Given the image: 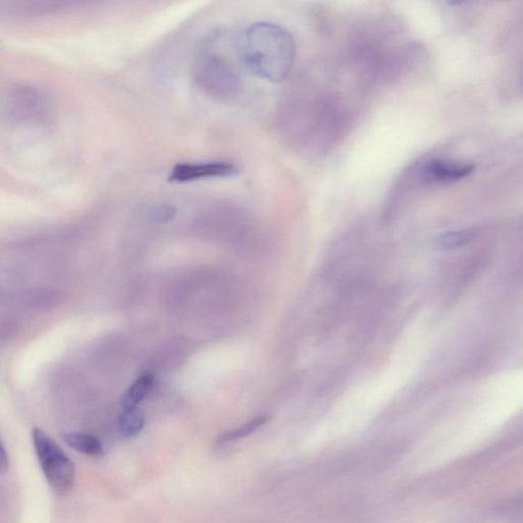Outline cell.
<instances>
[{"label":"cell","instance_id":"3957f363","mask_svg":"<svg viewBox=\"0 0 523 523\" xmlns=\"http://www.w3.org/2000/svg\"><path fill=\"white\" fill-rule=\"evenodd\" d=\"M32 441L48 485L56 493L69 492L76 478V468L68 455L51 437L38 427L32 431Z\"/></svg>","mask_w":523,"mask_h":523},{"label":"cell","instance_id":"8992f818","mask_svg":"<svg viewBox=\"0 0 523 523\" xmlns=\"http://www.w3.org/2000/svg\"><path fill=\"white\" fill-rule=\"evenodd\" d=\"M475 169L469 163L436 159L423 165L420 179L427 186H446L468 177Z\"/></svg>","mask_w":523,"mask_h":523},{"label":"cell","instance_id":"ba28073f","mask_svg":"<svg viewBox=\"0 0 523 523\" xmlns=\"http://www.w3.org/2000/svg\"><path fill=\"white\" fill-rule=\"evenodd\" d=\"M154 381V376L151 373L136 380L121 397L120 403L123 410L136 408L137 405L143 402L152 391Z\"/></svg>","mask_w":523,"mask_h":523},{"label":"cell","instance_id":"9c48e42d","mask_svg":"<svg viewBox=\"0 0 523 523\" xmlns=\"http://www.w3.org/2000/svg\"><path fill=\"white\" fill-rule=\"evenodd\" d=\"M271 420V417L268 414L260 415L250 421L245 423V425L240 426L236 429L226 431V433L221 434L217 439H216V444L218 446H224L235 441L239 438H244L246 437L251 436L256 430H258Z\"/></svg>","mask_w":523,"mask_h":523},{"label":"cell","instance_id":"7a4b0ae2","mask_svg":"<svg viewBox=\"0 0 523 523\" xmlns=\"http://www.w3.org/2000/svg\"><path fill=\"white\" fill-rule=\"evenodd\" d=\"M194 78L203 93L223 101L236 97L242 88V78L236 65L212 48L204 49L197 55Z\"/></svg>","mask_w":523,"mask_h":523},{"label":"cell","instance_id":"52a82bcc","mask_svg":"<svg viewBox=\"0 0 523 523\" xmlns=\"http://www.w3.org/2000/svg\"><path fill=\"white\" fill-rule=\"evenodd\" d=\"M64 441L72 449L89 458H102L105 456L104 446L99 439L85 433H68L64 435Z\"/></svg>","mask_w":523,"mask_h":523},{"label":"cell","instance_id":"6da1fadb","mask_svg":"<svg viewBox=\"0 0 523 523\" xmlns=\"http://www.w3.org/2000/svg\"><path fill=\"white\" fill-rule=\"evenodd\" d=\"M237 54L256 77L272 83L285 81L296 59V44L284 27L273 23H256L240 36Z\"/></svg>","mask_w":523,"mask_h":523},{"label":"cell","instance_id":"4fadbf2b","mask_svg":"<svg viewBox=\"0 0 523 523\" xmlns=\"http://www.w3.org/2000/svg\"><path fill=\"white\" fill-rule=\"evenodd\" d=\"M8 465H10L8 455L3 443L0 442V472H5L8 469Z\"/></svg>","mask_w":523,"mask_h":523},{"label":"cell","instance_id":"8fae6325","mask_svg":"<svg viewBox=\"0 0 523 523\" xmlns=\"http://www.w3.org/2000/svg\"><path fill=\"white\" fill-rule=\"evenodd\" d=\"M473 237L475 231L472 229L446 232L436 238L435 245L439 250L450 251L468 245Z\"/></svg>","mask_w":523,"mask_h":523},{"label":"cell","instance_id":"7c38bea8","mask_svg":"<svg viewBox=\"0 0 523 523\" xmlns=\"http://www.w3.org/2000/svg\"><path fill=\"white\" fill-rule=\"evenodd\" d=\"M176 210L170 205H160L154 207L151 217L156 222H168L176 217Z\"/></svg>","mask_w":523,"mask_h":523},{"label":"cell","instance_id":"5b68a950","mask_svg":"<svg viewBox=\"0 0 523 523\" xmlns=\"http://www.w3.org/2000/svg\"><path fill=\"white\" fill-rule=\"evenodd\" d=\"M237 173L236 164L229 161L180 163L174 166L168 179L176 184H189L199 180L229 178Z\"/></svg>","mask_w":523,"mask_h":523},{"label":"cell","instance_id":"30bf717a","mask_svg":"<svg viewBox=\"0 0 523 523\" xmlns=\"http://www.w3.org/2000/svg\"><path fill=\"white\" fill-rule=\"evenodd\" d=\"M145 423V414L138 407L123 410L118 422L120 434L126 439L136 438L143 431Z\"/></svg>","mask_w":523,"mask_h":523},{"label":"cell","instance_id":"277c9868","mask_svg":"<svg viewBox=\"0 0 523 523\" xmlns=\"http://www.w3.org/2000/svg\"><path fill=\"white\" fill-rule=\"evenodd\" d=\"M8 114L18 121H44L48 106L43 94L33 87L16 86L7 96Z\"/></svg>","mask_w":523,"mask_h":523}]
</instances>
